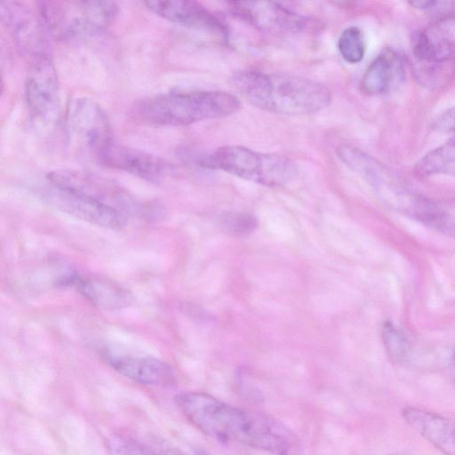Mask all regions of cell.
Returning <instances> with one entry per match:
<instances>
[{
    "label": "cell",
    "instance_id": "2",
    "mask_svg": "<svg viewBox=\"0 0 455 455\" xmlns=\"http://www.w3.org/2000/svg\"><path fill=\"white\" fill-rule=\"evenodd\" d=\"M232 83L250 104L278 115L313 114L331 100L324 84L294 75L244 70L237 72Z\"/></svg>",
    "mask_w": 455,
    "mask_h": 455
},
{
    "label": "cell",
    "instance_id": "22",
    "mask_svg": "<svg viewBox=\"0 0 455 455\" xmlns=\"http://www.w3.org/2000/svg\"><path fill=\"white\" fill-rule=\"evenodd\" d=\"M111 455H160L158 451L125 437H113L108 443Z\"/></svg>",
    "mask_w": 455,
    "mask_h": 455
},
{
    "label": "cell",
    "instance_id": "7",
    "mask_svg": "<svg viewBox=\"0 0 455 455\" xmlns=\"http://www.w3.org/2000/svg\"><path fill=\"white\" fill-rule=\"evenodd\" d=\"M50 183L89 196L125 216L139 212L138 201L113 180L80 170H58L47 175Z\"/></svg>",
    "mask_w": 455,
    "mask_h": 455
},
{
    "label": "cell",
    "instance_id": "11",
    "mask_svg": "<svg viewBox=\"0 0 455 455\" xmlns=\"http://www.w3.org/2000/svg\"><path fill=\"white\" fill-rule=\"evenodd\" d=\"M230 7L254 28L273 35L303 32L309 23L304 16L275 2H232Z\"/></svg>",
    "mask_w": 455,
    "mask_h": 455
},
{
    "label": "cell",
    "instance_id": "25",
    "mask_svg": "<svg viewBox=\"0 0 455 455\" xmlns=\"http://www.w3.org/2000/svg\"><path fill=\"white\" fill-rule=\"evenodd\" d=\"M434 127L440 131L455 132V107L441 114L435 119Z\"/></svg>",
    "mask_w": 455,
    "mask_h": 455
},
{
    "label": "cell",
    "instance_id": "24",
    "mask_svg": "<svg viewBox=\"0 0 455 455\" xmlns=\"http://www.w3.org/2000/svg\"><path fill=\"white\" fill-rule=\"evenodd\" d=\"M426 11L435 18V20L444 18H453L455 17V0H431Z\"/></svg>",
    "mask_w": 455,
    "mask_h": 455
},
{
    "label": "cell",
    "instance_id": "3",
    "mask_svg": "<svg viewBox=\"0 0 455 455\" xmlns=\"http://www.w3.org/2000/svg\"><path fill=\"white\" fill-rule=\"evenodd\" d=\"M240 108V100L226 92L176 90L144 100L138 112L151 124L183 126L224 117Z\"/></svg>",
    "mask_w": 455,
    "mask_h": 455
},
{
    "label": "cell",
    "instance_id": "4",
    "mask_svg": "<svg viewBox=\"0 0 455 455\" xmlns=\"http://www.w3.org/2000/svg\"><path fill=\"white\" fill-rule=\"evenodd\" d=\"M38 12L49 34L58 40L92 36L107 29L118 14L112 1L38 2Z\"/></svg>",
    "mask_w": 455,
    "mask_h": 455
},
{
    "label": "cell",
    "instance_id": "10",
    "mask_svg": "<svg viewBox=\"0 0 455 455\" xmlns=\"http://www.w3.org/2000/svg\"><path fill=\"white\" fill-rule=\"evenodd\" d=\"M25 99L34 120L44 122L53 115L59 100V81L51 55L28 61Z\"/></svg>",
    "mask_w": 455,
    "mask_h": 455
},
{
    "label": "cell",
    "instance_id": "16",
    "mask_svg": "<svg viewBox=\"0 0 455 455\" xmlns=\"http://www.w3.org/2000/svg\"><path fill=\"white\" fill-rule=\"evenodd\" d=\"M104 360L116 371L140 384L167 387L175 382L172 368L165 362L148 356L113 355L107 352Z\"/></svg>",
    "mask_w": 455,
    "mask_h": 455
},
{
    "label": "cell",
    "instance_id": "19",
    "mask_svg": "<svg viewBox=\"0 0 455 455\" xmlns=\"http://www.w3.org/2000/svg\"><path fill=\"white\" fill-rule=\"evenodd\" d=\"M423 177L432 175L455 176V137L424 156L415 166Z\"/></svg>",
    "mask_w": 455,
    "mask_h": 455
},
{
    "label": "cell",
    "instance_id": "9",
    "mask_svg": "<svg viewBox=\"0 0 455 455\" xmlns=\"http://www.w3.org/2000/svg\"><path fill=\"white\" fill-rule=\"evenodd\" d=\"M43 199L54 208L83 221L110 229H121L127 222V216L89 196L55 186H49L41 192Z\"/></svg>",
    "mask_w": 455,
    "mask_h": 455
},
{
    "label": "cell",
    "instance_id": "23",
    "mask_svg": "<svg viewBox=\"0 0 455 455\" xmlns=\"http://www.w3.org/2000/svg\"><path fill=\"white\" fill-rule=\"evenodd\" d=\"M220 223L225 230L235 235H245L257 227L256 220L248 214L230 213L225 215Z\"/></svg>",
    "mask_w": 455,
    "mask_h": 455
},
{
    "label": "cell",
    "instance_id": "27",
    "mask_svg": "<svg viewBox=\"0 0 455 455\" xmlns=\"http://www.w3.org/2000/svg\"><path fill=\"white\" fill-rule=\"evenodd\" d=\"M451 363L455 366V349L453 350V352L451 353Z\"/></svg>",
    "mask_w": 455,
    "mask_h": 455
},
{
    "label": "cell",
    "instance_id": "1",
    "mask_svg": "<svg viewBox=\"0 0 455 455\" xmlns=\"http://www.w3.org/2000/svg\"><path fill=\"white\" fill-rule=\"evenodd\" d=\"M175 403L197 429L212 438L273 455L299 454L298 436L273 417L237 408L204 392L180 393Z\"/></svg>",
    "mask_w": 455,
    "mask_h": 455
},
{
    "label": "cell",
    "instance_id": "28",
    "mask_svg": "<svg viewBox=\"0 0 455 455\" xmlns=\"http://www.w3.org/2000/svg\"><path fill=\"white\" fill-rule=\"evenodd\" d=\"M387 455H411V454L404 452V451H399V452H395V453H391V454H387Z\"/></svg>",
    "mask_w": 455,
    "mask_h": 455
},
{
    "label": "cell",
    "instance_id": "17",
    "mask_svg": "<svg viewBox=\"0 0 455 455\" xmlns=\"http://www.w3.org/2000/svg\"><path fill=\"white\" fill-rule=\"evenodd\" d=\"M405 422L443 455H455V424L435 412L404 407Z\"/></svg>",
    "mask_w": 455,
    "mask_h": 455
},
{
    "label": "cell",
    "instance_id": "26",
    "mask_svg": "<svg viewBox=\"0 0 455 455\" xmlns=\"http://www.w3.org/2000/svg\"><path fill=\"white\" fill-rule=\"evenodd\" d=\"M160 455H185L178 451L172 450V449H167V450H160L158 451Z\"/></svg>",
    "mask_w": 455,
    "mask_h": 455
},
{
    "label": "cell",
    "instance_id": "21",
    "mask_svg": "<svg viewBox=\"0 0 455 455\" xmlns=\"http://www.w3.org/2000/svg\"><path fill=\"white\" fill-rule=\"evenodd\" d=\"M338 49L342 58L348 63L360 62L365 53V43L362 31L357 27L346 28L339 37Z\"/></svg>",
    "mask_w": 455,
    "mask_h": 455
},
{
    "label": "cell",
    "instance_id": "14",
    "mask_svg": "<svg viewBox=\"0 0 455 455\" xmlns=\"http://www.w3.org/2000/svg\"><path fill=\"white\" fill-rule=\"evenodd\" d=\"M145 4L148 10L171 22L214 33L222 38L228 35L220 20L198 2L147 1Z\"/></svg>",
    "mask_w": 455,
    "mask_h": 455
},
{
    "label": "cell",
    "instance_id": "20",
    "mask_svg": "<svg viewBox=\"0 0 455 455\" xmlns=\"http://www.w3.org/2000/svg\"><path fill=\"white\" fill-rule=\"evenodd\" d=\"M382 339L389 356L399 363H410L412 360V348L410 341L393 323L385 322L382 325Z\"/></svg>",
    "mask_w": 455,
    "mask_h": 455
},
{
    "label": "cell",
    "instance_id": "18",
    "mask_svg": "<svg viewBox=\"0 0 455 455\" xmlns=\"http://www.w3.org/2000/svg\"><path fill=\"white\" fill-rule=\"evenodd\" d=\"M400 56L391 49L382 51L366 69L361 83L362 91L369 95L387 92L403 74Z\"/></svg>",
    "mask_w": 455,
    "mask_h": 455
},
{
    "label": "cell",
    "instance_id": "12",
    "mask_svg": "<svg viewBox=\"0 0 455 455\" xmlns=\"http://www.w3.org/2000/svg\"><path fill=\"white\" fill-rule=\"evenodd\" d=\"M58 283L73 286L87 300L103 309H120L129 307L132 294L121 284L97 275H81L71 272L62 276Z\"/></svg>",
    "mask_w": 455,
    "mask_h": 455
},
{
    "label": "cell",
    "instance_id": "6",
    "mask_svg": "<svg viewBox=\"0 0 455 455\" xmlns=\"http://www.w3.org/2000/svg\"><path fill=\"white\" fill-rule=\"evenodd\" d=\"M65 129L69 142L95 156L113 140L106 112L96 100L86 96L76 97L69 101Z\"/></svg>",
    "mask_w": 455,
    "mask_h": 455
},
{
    "label": "cell",
    "instance_id": "13",
    "mask_svg": "<svg viewBox=\"0 0 455 455\" xmlns=\"http://www.w3.org/2000/svg\"><path fill=\"white\" fill-rule=\"evenodd\" d=\"M96 157L105 166L150 181L159 180L167 171V164L160 158L114 140L110 141Z\"/></svg>",
    "mask_w": 455,
    "mask_h": 455
},
{
    "label": "cell",
    "instance_id": "8",
    "mask_svg": "<svg viewBox=\"0 0 455 455\" xmlns=\"http://www.w3.org/2000/svg\"><path fill=\"white\" fill-rule=\"evenodd\" d=\"M0 12L18 50L28 61L51 55L49 34L39 12L18 1H1Z\"/></svg>",
    "mask_w": 455,
    "mask_h": 455
},
{
    "label": "cell",
    "instance_id": "15",
    "mask_svg": "<svg viewBox=\"0 0 455 455\" xmlns=\"http://www.w3.org/2000/svg\"><path fill=\"white\" fill-rule=\"evenodd\" d=\"M412 51L425 62L443 63L455 60V17L436 20L419 31L413 38Z\"/></svg>",
    "mask_w": 455,
    "mask_h": 455
},
{
    "label": "cell",
    "instance_id": "5",
    "mask_svg": "<svg viewBox=\"0 0 455 455\" xmlns=\"http://www.w3.org/2000/svg\"><path fill=\"white\" fill-rule=\"evenodd\" d=\"M207 169L220 170L236 177L268 187L282 186L294 179V163L289 158L260 153L242 146L217 148L199 160Z\"/></svg>",
    "mask_w": 455,
    "mask_h": 455
}]
</instances>
